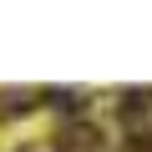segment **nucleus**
<instances>
[{
	"instance_id": "f257e3e1",
	"label": "nucleus",
	"mask_w": 152,
	"mask_h": 152,
	"mask_svg": "<svg viewBox=\"0 0 152 152\" xmlns=\"http://www.w3.org/2000/svg\"><path fill=\"white\" fill-rule=\"evenodd\" d=\"M56 152H102V137H96V127L76 122V127H61V137H56Z\"/></svg>"
}]
</instances>
